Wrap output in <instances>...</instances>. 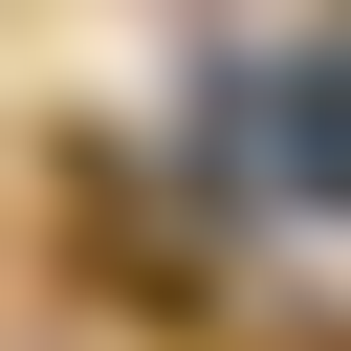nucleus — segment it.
Wrapping results in <instances>:
<instances>
[{
    "label": "nucleus",
    "instance_id": "obj_1",
    "mask_svg": "<svg viewBox=\"0 0 351 351\" xmlns=\"http://www.w3.org/2000/svg\"><path fill=\"white\" fill-rule=\"evenodd\" d=\"M241 132H263V197H351V66H285V88H241Z\"/></svg>",
    "mask_w": 351,
    "mask_h": 351
}]
</instances>
